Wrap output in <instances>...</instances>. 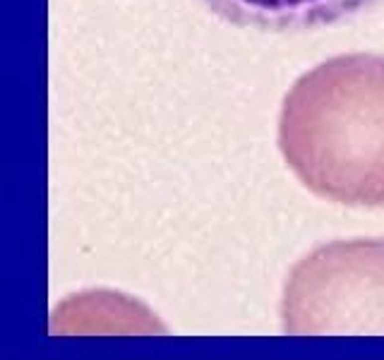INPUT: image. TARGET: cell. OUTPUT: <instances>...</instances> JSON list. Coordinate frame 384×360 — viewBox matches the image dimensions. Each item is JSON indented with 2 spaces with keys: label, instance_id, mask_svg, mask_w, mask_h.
<instances>
[{
  "label": "cell",
  "instance_id": "cell-1",
  "mask_svg": "<svg viewBox=\"0 0 384 360\" xmlns=\"http://www.w3.org/2000/svg\"><path fill=\"white\" fill-rule=\"evenodd\" d=\"M279 149L310 192L353 207L384 204V56L322 60L286 91Z\"/></svg>",
  "mask_w": 384,
  "mask_h": 360
},
{
  "label": "cell",
  "instance_id": "cell-2",
  "mask_svg": "<svg viewBox=\"0 0 384 360\" xmlns=\"http://www.w3.org/2000/svg\"><path fill=\"white\" fill-rule=\"evenodd\" d=\"M226 24L264 34H295L341 24L384 0H199Z\"/></svg>",
  "mask_w": 384,
  "mask_h": 360
}]
</instances>
